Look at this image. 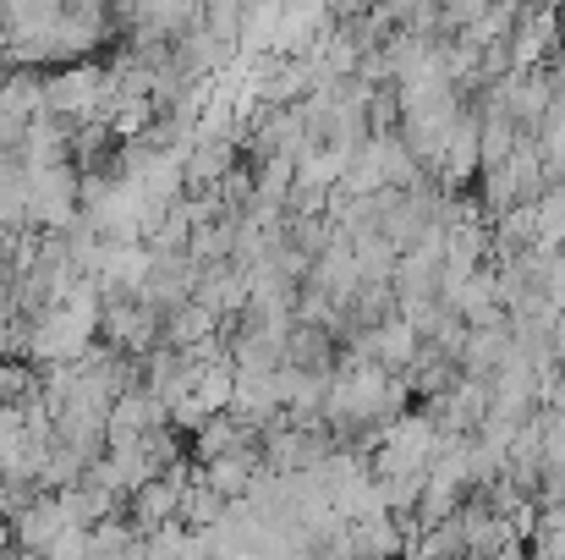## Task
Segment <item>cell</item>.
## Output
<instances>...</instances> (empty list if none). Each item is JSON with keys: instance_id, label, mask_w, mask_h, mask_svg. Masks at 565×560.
Masks as SVG:
<instances>
[{"instance_id": "obj_1", "label": "cell", "mask_w": 565, "mask_h": 560, "mask_svg": "<svg viewBox=\"0 0 565 560\" xmlns=\"http://www.w3.org/2000/svg\"><path fill=\"white\" fill-rule=\"evenodd\" d=\"M110 110H116V83L105 61H72L44 72V116L66 127H88V121H110Z\"/></svg>"}, {"instance_id": "obj_2", "label": "cell", "mask_w": 565, "mask_h": 560, "mask_svg": "<svg viewBox=\"0 0 565 560\" xmlns=\"http://www.w3.org/2000/svg\"><path fill=\"white\" fill-rule=\"evenodd\" d=\"M83 220V171L72 160L28 171V225L33 231H66Z\"/></svg>"}, {"instance_id": "obj_3", "label": "cell", "mask_w": 565, "mask_h": 560, "mask_svg": "<svg viewBox=\"0 0 565 560\" xmlns=\"http://www.w3.org/2000/svg\"><path fill=\"white\" fill-rule=\"evenodd\" d=\"M66 528H77V522H72V511H66L61 489H39V495L11 517V539H17V550H22V556H44Z\"/></svg>"}, {"instance_id": "obj_4", "label": "cell", "mask_w": 565, "mask_h": 560, "mask_svg": "<svg viewBox=\"0 0 565 560\" xmlns=\"http://www.w3.org/2000/svg\"><path fill=\"white\" fill-rule=\"evenodd\" d=\"M220 517H225V500H220V495L203 484V473H198L188 489H182V511H177V522H182V528H214Z\"/></svg>"}, {"instance_id": "obj_5", "label": "cell", "mask_w": 565, "mask_h": 560, "mask_svg": "<svg viewBox=\"0 0 565 560\" xmlns=\"http://www.w3.org/2000/svg\"><path fill=\"white\" fill-rule=\"evenodd\" d=\"M39 560H88V528H66Z\"/></svg>"}, {"instance_id": "obj_6", "label": "cell", "mask_w": 565, "mask_h": 560, "mask_svg": "<svg viewBox=\"0 0 565 560\" xmlns=\"http://www.w3.org/2000/svg\"><path fill=\"white\" fill-rule=\"evenodd\" d=\"M22 560H39V556H22Z\"/></svg>"}]
</instances>
